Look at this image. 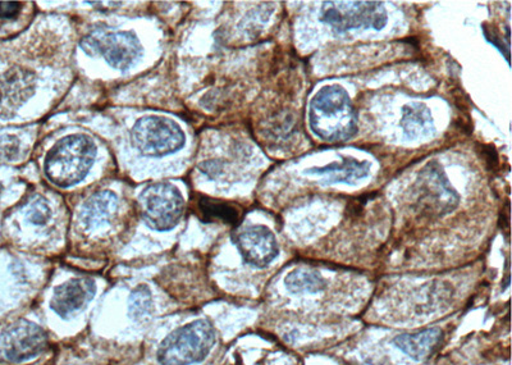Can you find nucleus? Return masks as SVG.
I'll use <instances>...</instances> for the list:
<instances>
[{"mask_svg": "<svg viewBox=\"0 0 512 365\" xmlns=\"http://www.w3.org/2000/svg\"><path fill=\"white\" fill-rule=\"evenodd\" d=\"M309 123L314 134L328 143L354 138L358 121L349 93L340 85L324 86L310 102Z\"/></svg>", "mask_w": 512, "mask_h": 365, "instance_id": "1", "label": "nucleus"}, {"mask_svg": "<svg viewBox=\"0 0 512 365\" xmlns=\"http://www.w3.org/2000/svg\"><path fill=\"white\" fill-rule=\"evenodd\" d=\"M96 146L86 135H71L54 145L45 161V173L53 184L71 187L88 176L95 161Z\"/></svg>", "mask_w": 512, "mask_h": 365, "instance_id": "2", "label": "nucleus"}, {"mask_svg": "<svg viewBox=\"0 0 512 365\" xmlns=\"http://www.w3.org/2000/svg\"><path fill=\"white\" fill-rule=\"evenodd\" d=\"M216 344V331L208 321L199 319L177 328L158 349L160 365H192L203 362Z\"/></svg>", "mask_w": 512, "mask_h": 365, "instance_id": "3", "label": "nucleus"}, {"mask_svg": "<svg viewBox=\"0 0 512 365\" xmlns=\"http://www.w3.org/2000/svg\"><path fill=\"white\" fill-rule=\"evenodd\" d=\"M320 20L337 34L369 27L382 30L387 11L382 2H324Z\"/></svg>", "mask_w": 512, "mask_h": 365, "instance_id": "4", "label": "nucleus"}, {"mask_svg": "<svg viewBox=\"0 0 512 365\" xmlns=\"http://www.w3.org/2000/svg\"><path fill=\"white\" fill-rule=\"evenodd\" d=\"M139 202L146 225L153 230H172L184 214V198L177 187L168 182H158L146 187Z\"/></svg>", "mask_w": 512, "mask_h": 365, "instance_id": "5", "label": "nucleus"}, {"mask_svg": "<svg viewBox=\"0 0 512 365\" xmlns=\"http://www.w3.org/2000/svg\"><path fill=\"white\" fill-rule=\"evenodd\" d=\"M132 143L141 154L163 157L177 152L185 144V135L175 121L164 117H144L135 123Z\"/></svg>", "mask_w": 512, "mask_h": 365, "instance_id": "6", "label": "nucleus"}, {"mask_svg": "<svg viewBox=\"0 0 512 365\" xmlns=\"http://www.w3.org/2000/svg\"><path fill=\"white\" fill-rule=\"evenodd\" d=\"M81 48L90 56H103L109 66L126 71L141 56V44L136 35L128 31L108 33L99 29L81 40Z\"/></svg>", "mask_w": 512, "mask_h": 365, "instance_id": "7", "label": "nucleus"}, {"mask_svg": "<svg viewBox=\"0 0 512 365\" xmlns=\"http://www.w3.org/2000/svg\"><path fill=\"white\" fill-rule=\"evenodd\" d=\"M48 346V335L34 322L18 321L0 333V357L22 363L38 357Z\"/></svg>", "mask_w": 512, "mask_h": 365, "instance_id": "8", "label": "nucleus"}, {"mask_svg": "<svg viewBox=\"0 0 512 365\" xmlns=\"http://www.w3.org/2000/svg\"><path fill=\"white\" fill-rule=\"evenodd\" d=\"M416 200L420 207L437 214L454 211L460 196L448 182L440 164L428 163L415 184Z\"/></svg>", "mask_w": 512, "mask_h": 365, "instance_id": "9", "label": "nucleus"}, {"mask_svg": "<svg viewBox=\"0 0 512 365\" xmlns=\"http://www.w3.org/2000/svg\"><path fill=\"white\" fill-rule=\"evenodd\" d=\"M236 245L246 263L256 268L267 267L278 255L276 236L265 226H249L236 236Z\"/></svg>", "mask_w": 512, "mask_h": 365, "instance_id": "10", "label": "nucleus"}, {"mask_svg": "<svg viewBox=\"0 0 512 365\" xmlns=\"http://www.w3.org/2000/svg\"><path fill=\"white\" fill-rule=\"evenodd\" d=\"M34 91V73L25 68H11L0 75V118L12 117Z\"/></svg>", "mask_w": 512, "mask_h": 365, "instance_id": "11", "label": "nucleus"}, {"mask_svg": "<svg viewBox=\"0 0 512 365\" xmlns=\"http://www.w3.org/2000/svg\"><path fill=\"white\" fill-rule=\"evenodd\" d=\"M95 292V282L91 278H72L56 287L52 301H50V308L59 317H71L94 299Z\"/></svg>", "mask_w": 512, "mask_h": 365, "instance_id": "12", "label": "nucleus"}, {"mask_svg": "<svg viewBox=\"0 0 512 365\" xmlns=\"http://www.w3.org/2000/svg\"><path fill=\"white\" fill-rule=\"evenodd\" d=\"M370 163L358 161L355 158H344L340 163L328 164L326 167L309 168L305 175L320 177L324 184L333 185L338 182L344 184H356L360 180L367 179L370 175Z\"/></svg>", "mask_w": 512, "mask_h": 365, "instance_id": "13", "label": "nucleus"}, {"mask_svg": "<svg viewBox=\"0 0 512 365\" xmlns=\"http://www.w3.org/2000/svg\"><path fill=\"white\" fill-rule=\"evenodd\" d=\"M118 208L117 195L112 191H98L91 195L88 202L84 204L81 211V223L86 230H96V228L108 225L116 216Z\"/></svg>", "mask_w": 512, "mask_h": 365, "instance_id": "14", "label": "nucleus"}, {"mask_svg": "<svg viewBox=\"0 0 512 365\" xmlns=\"http://www.w3.org/2000/svg\"><path fill=\"white\" fill-rule=\"evenodd\" d=\"M400 126L406 138L418 140L427 138L434 131L431 109L424 103H409L402 108Z\"/></svg>", "mask_w": 512, "mask_h": 365, "instance_id": "15", "label": "nucleus"}, {"mask_svg": "<svg viewBox=\"0 0 512 365\" xmlns=\"http://www.w3.org/2000/svg\"><path fill=\"white\" fill-rule=\"evenodd\" d=\"M441 335V330L431 328V330L414 333V335H401L396 337L393 342H395L396 348L409 355L410 358L423 360L436 348Z\"/></svg>", "mask_w": 512, "mask_h": 365, "instance_id": "16", "label": "nucleus"}, {"mask_svg": "<svg viewBox=\"0 0 512 365\" xmlns=\"http://www.w3.org/2000/svg\"><path fill=\"white\" fill-rule=\"evenodd\" d=\"M285 282L287 290L294 292V294H301V292L315 294V292L322 291L326 287V281L319 273L303 268L292 271L286 277Z\"/></svg>", "mask_w": 512, "mask_h": 365, "instance_id": "17", "label": "nucleus"}, {"mask_svg": "<svg viewBox=\"0 0 512 365\" xmlns=\"http://www.w3.org/2000/svg\"><path fill=\"white\" fill-rule=\"evenodd\" d=\"M199 207L207 219H221L227 223H235L239 219V211L233 205L219 202V200H200Z\"/></svg>", "mask_w": 512, "mask_h": 365, "instance_id": "18", "label": "nucleus"}, {"mask_svg": "<svg viewBox=\"0 0 512 365\" xmlns=\"http://www.w3.org/2000/svg\"><path fill=\"white\" fill-rule=\"evenodd\" d=\"M130 316L135 321L148 317L153 312V298L149 287L137 286L130 296Z\"/></svg>", "mask_w": 512, "mask_h": 365, "instance_id": "19", "label": "nucleus"}, {"mask_svg": "<svg viewBox=\"0 0 512 365\" xmlns=\"http://www.w3.org/2000/svg\"><path fill=\"white\" fill-rule=\"evenodd\" d=\"M50 216H52V212H50L47 200L38 196L34 203L30 205L29 214H27L29 221L34 225L44 226L49 221Z\"/></svg>", "mask_w": 512, "mask_h": 365, "instance_id": "20", "label": "nucleus"}, {"mask_svg": "<svg viewBox=\"0 0 512 365\" xmlns=\"http://www.w3.org/2000/svg\"><path fill=\"white\" fill-rule=\"evenodd\" d=\"M20 149V141L16 136L4 135L0 138V162L13 161Z\"/></svg>", "mask_w": 512, "mask_h": 365, "instance_id": "21", "label": "nucleus"}, {"mask_svg": "<svg viewBox=\"0 0 512 365\" xmlns=\"http://www.w3.org/2000/svg\"><path fill=\"white\" fill-rule=\"evenodd\" d=\"M483 31L489 43H492L501 53H504L507 62H510V49L505 47L504 43H501V38L496 31H493L492 27H487L486 25L483 26Z\"/></svg>", "mask_w": 512, "mask_h": 365, "instance_id": "22", "label": "nucleus"}, {"mask_svg": "<svg viewBox=\"0 0 512 365\" xmlns=\"http://www.w3.org/2000/svg\"><path fill=\"white\" fill-rule=\"evenodd\" d=\"M21 3L17 2H0V18L9 20L16 17L21 11Z\"/></svg>", "mask_w": 512, "mask_h": 365, "instance_id": "23", "label": "nucleus"}, {"mask_svg": "<svg viewBox=\"0 0 512 365\" xmlns=\"http://www.w3.org/2000/svg\"><path fill=\"white\" fill-rule=\"evenodd\" d=\"M3 186L0 184V196H2Z\"/></svg>", "mask_w": 512, "mask_h": 365, "instance_id": "24", "label": "nucleus"}]
</instances>
